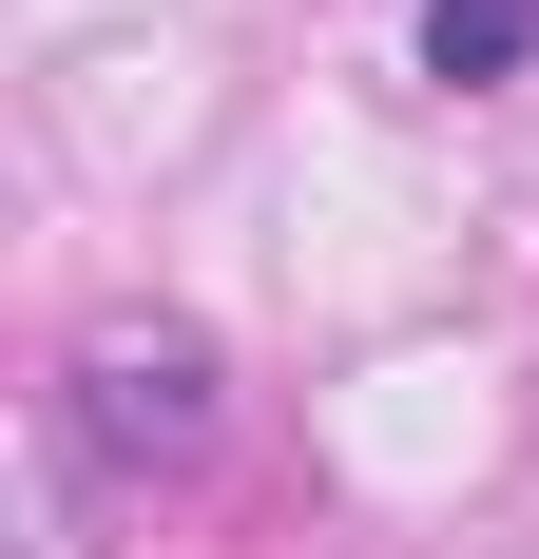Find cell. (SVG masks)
Segmentation results:
<instances>
[{
  "mask_svg": "<svg viewBox=\"0 0 539 559\" xmlns=\"http://www.w3.org/2000/svg\"><path fill=\"white\" fill-rule=\"evenodd\" d=\"M213 425H231V367L193 309L77 329V367H58V463L77 483H173V463H213Z\"/></svg>",
  "mask_w": 539,
  "mask_h": 559,
  "instance_id": "obj_1",
  "label": "cell"
},
{
  "mask_svg": "<svg viewBox=\"0 0 539 559\" xmlns=\"http://www.w3.org/2000/svg\"><path fill=\"white\" fill-rule=\"evenodd\" d=\"M405 58L443 97H501V78H539V0H405Z\"/></svg>",
  "mask_w": 539,
  "mask_h": 559,
  "instance_id": "obj_2",
  "label": "cell"
}]
</instances>
